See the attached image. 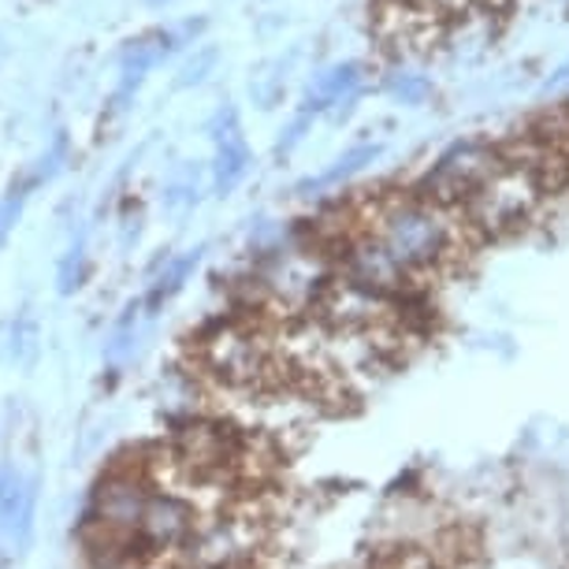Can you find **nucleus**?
Masks as SVG:
<instances>
[{"label":"nucleus","instance_id":"nucleus-1","mask_svg":"<svg viewBox=\"0 0 569 569\" xmlns=\"http://www.w3.org/2000/svg\"><path fill=\"white\" fill-rule=\"evenodd\" d=\"M353 217L417 283L450 268L477 242V234L466 223V212L458 206H443V201L413 187L365 198L353 206Z\"/></svg>","mask_w":569,"mask_h":569},{"label":"nucleus","instance_id":"nucleus-2","mask_svg":"<svg viewBox=\"0 0 569 569\" xmlns=\"http://www.w3.org/2000/svg\"><path fill=\"white\" fill-rule=\"evenodd\" d=\"M555 194H562V190L555 187L551 176L502 142V160L472 190L461 212H466V223L477 239H510V234L532 228Z\"/></svg>","mask_w":569,"mask_h":569},{"label":"nucleus","instance_id":"nucleus-3","mask_svg":"<svg viewBox=\"0 0 569 569\" xmlns=\"http://www.w3.org/2000/svg\"><path fill=\"white\" fill-rule=\"evenodd\" d=\"M502 160V138L491 134H472V138H458L447 149L428 160V168L417 176L410 187L421 190V194L443 201V206H466L472 190L485 182L496 164Z\"/></svg>","mask_w":569,"mask_h":569},{"label":"nucleus","instance_id":"nucleus-4","mask_svg":"<svg viewBox=\"0 0 569 569\" xmlns=\"http://www.w3.org/2000/svg\"><path fill=\"white\" fill-rule=\"evenodd\" d=\"M206 134H209V146H212L209 164H206L209 194L231 198L253 171V153H250V142H246L239 104L220 101L206 120Z\"/></svg>","mask_w":569,"mask_h":569},{"label":"nucleus","instance_id":"nucleus-5","mask_svg":"<svg viewBox=\"0 0 569 569\" xmlns=\"http://www.w3.org/2000/svg\"><path fill=\"white\" fill-rule=\"evenodd\" d=\"M372 86V74H369V63L365 60H339L331 68L317 71L313 79L306 82L302 90V101H298V112L313 116H328V120H347V116L358 109V101L369 93Z\"/></svg>","mask_w":569,"mask_h":569},{"label":"nucleus","instance_id":"nucleus-6","mask_svg":"<svg viewBox=\"0 0 569 569\" xmlns=\"http://www.w3.org/2000/svg\"><path fill=\"white\" fill-rule=\"evenodd\" d=\"M34 507L38 480L27 477L12 461H4L0 466V551L8 558L23 555L30 540V525H34Z\"/></svg>","mask_w":569,"mask_h":569},{"label":"nucleus","instance_id":"nucleus-7","mask_svg":"<svg viewBox=\"0 0 569 569\" xmlns=\"http://www.w3.org/2000/svg\"><path fill=\"white\" fill-rule=\"evenodd\" d=\"M206 261V246H194V250H179V253H164L160 261L153 264V276H149V287H146V317H157L160 309L168 302L187 291V283L194 279V272Z\"/></svg>","mask_w":569,"mask_h":569},{"label":"nucleus","instance_id":"nucleus-8","mask_svg":"<svg viewBox=\"0 0 569 569\" xmlns=\"http://www.w3.org/2000/svg\"><path fill=\"white\" fill-rule=\"evenodd\" d=\"M171 57H182V41L176 34V27H149V30H142V34L123 41L120 57H116V71L149 79V74Z\"/></svg>","mask_w":569,"mask_h":569},{"label":"nucleus","instance_id":"nucleus-9","mask_svg":"<svg viewBox=\"0 0 569 569\" xmlns=\"http://www.w3.org/2000/svg\"><path fill=\"white\" fill-rule=\"evenodd\" d=\"M380 157H383V146L380 142H353L350 149H342V153L331 160L328 168H320L317 176H309V179L298 182L295 194L313 198V194H328V190L347 187L353 176H361V171L369 168V164H376Z\"/></svg>","mask_w":569,"mask_h":569},{"label":"nucleus","instance_id":"nucleus-10","mask_svg":"<svg viewBox=\"0 0 569 569\" xmlns=\"http://www.w3.org/2000/svg\"><path fill=\"white\" fill-rule=\"evenodd\" d=\"M206 194H209L206 168H201L198 160H182V164L168 171L164 187H160V206L168 212H176V217H182V212H194Z\"/></svg>","mask_w":569,"mask_h":569},{"label":"nucleus","instance_id":"nucleus-11","mask_svg":"<svg viewBox=\"0 0 569 569\" xmlns=\"http://www.w3.org/2000/svg\"><path fill=\"white\" fill-rule=\"evenodd\" d=\"M90 268H93V257H90V223L79 220V228L71 231L68 246H63L60 261H57V291L63 298L79 295L90 279Z\"/></svg>","mask_w":569,"mask_h":569},{"label":"nucleus","instance_id":"nucleus-12","mask_svg":"<svg viewBox=\"0 0 569 569\" xmlns=\"http://www.w3.org/2000/svg\"><path fill=\"white\" fill-rule=\"evenodd\" d=\"M68 160H71V138H68V131H57L46 142V149H41V153L30 160V168L23 171V176H27L30 187L41 190V187H49V182H57L63 176Z\"/></svg>","mask_w":569,"mask_h":569},{"label":"nucleus","instance_id":"nucleus-13","mask_svg":"<svg viewBox=\"0 0 569 569\" xmlns=\"http://www.w3.org/2000/svg\"><path fill=\"white\" fill-rule=\"evenodd\" d=\"M217 68H220V49L209 46V41H198V46L182 52L176 68V90H198V86H206L217 74Z\"/></svg>","mask_w":569,"mask_h":569},{"label":"nucleus","instance_id":"nucleus-14","mask_svg":"<svg viewBox=\"0 0 569 569\" xmlns=\"http://www.w3.org/2000/svg\"><path fill=\"white\" fill-rule=\"evenodd\" d=\"M142 320H146V306H142V298H138V302L127 306L123 317L116 320L112 336H109V342H104V361L123 365L127 358H131L134 342H138V331H142Z\"/></svg>","mask_w":569,"mask_h":569},{"label":"nucleus","instance_id":"nucleus-15","mask_svg":"<svg viewBox=\"0 0 569 569\" xmlns=\"http://www.w3.org/2000/svg\"><path fill=\"white\" fill-rule=\"evenodd\" d=\"M38 350H41V328H38V317L30 309H19L12 317V331H8V353H12L16 365H30L38 361Z\"/></svg>","mask_w":569,"mask_h":569},{"label":"nucleus","instance_id":"nucleus-16","mask_svg":"<svg viewBox=\"0 0 569 569\" xmlns=\"http://www.w3.org/2000/svg\"><path fill=\"white\" fill-rule=\"evenodd\" d=\"M30 194H34V187L27 182V176L12 179V182H8L4 194H0V250H4L8 239L16 234L19 220H23V212H27Z\"/></svg>","mask_w":569,"mask_h":569},{"label":"nucleus","instance_id":"nucleus-17","mask_svg":"<svg viewBox=\"0 0 569 569\" xmlns=\"http://www.w3.org/2000/svg\"><path fill=\"white\" fill-rule=\"evenodd\" d=\"M383 93L395 98L399 104H410V109H417V104H425L428 98H432V82H428L425 74L399 68V71H391L388 79H383Z\"/></svg>","mask_w":569,"mask_h":569},{"label":"nucleus","instance_id":"nucleus-18","mask_svg":"<svg viewBox=\"0 0 569 569\" xmlns=\"http://www.w3.org/2000/svg\"><path fill=\"white\" fill-rule=\"evenodd\" d=\"M309 127H313V116H306V112H295V120H291V123H287V127H283V131H279V142H276V149H272V153H276V160H279V164H283V160H287V157H291V153H295V149H298V146H302V142H306Z\"/></svg>","mask_w":569,"mask_h":569},{"label":"nucleus","instance_id":"nucleus-19","mask_svg":"<svg viewBox=\"0 0 569 569\" xmlns=\"http://www.w3.org/2000/svg\"><path fill=\"white\" fill-rule=\"evenodd\" d=\"M116 228H120V246L123 250H131L146 231V209L138 206V201H127V206L120 209V217H116Z\"/></svg>","mask_w":569,"mask_h":569},{"label":"nucleus","instance_id":"nucleus-20","mask_svg":"<svg viewBox=\"0 0 569 569\" xmlns=\"http://www.w3.org/2000/svg\"><path fill=\"white\" fill-rule=\"evenodd\" d=\"M413 8H421L428 16H439V19H450V16H461L469 8H477L480 0H410Z\"/></svg>","mask_w":569,"mask_h":569},{"label":"nucleus","instance_id":"nucleus-21","mask_svg":"<svg viewBox=\"0 0 569 569\" xmlns=\"http://www.w3.org/2000/svg\"><path fill=\"white\" fill-rule=\"evenodd\" d=\"M566 82H569V57L551 71V79H547V90H558V86H566Z\"/></svg>","mask_w":569,"mask_h":569},{"label":"nucleus","instance_id":"nucleus-22","mask_svg":"<svg viewBox=\"0 0 569 569\" xmlns=\"http://www.w3.org/2000/svg\"><path fill=\"white\" fill-rule=\"evenodd\" d=\"M149 8H164V4H171V0H146Z\"/></svg>","mask_w":569,"mask_h":569},{"label":"nucleus","instance_id":"nucleus-23","mask_svg":"<svg viewBox=\"0 0 569 569\" xmlns=\"http://www.w3.org/2000/svg\"><path fill=\"white\" fill-rule=\"evenodd\" d=\"M0 57H4V38H0Z\"/></svg>","mask_w":569,"mask_h":569}]
</instances>
